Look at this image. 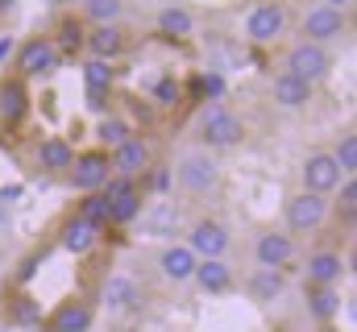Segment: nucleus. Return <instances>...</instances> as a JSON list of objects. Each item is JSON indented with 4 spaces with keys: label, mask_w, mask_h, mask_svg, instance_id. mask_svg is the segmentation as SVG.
<instances>
[{
    "label": "nucleus",
    "mask_w": 357,
    "mask_h": 332,
    "mask_svg": "<svg viewBox=\"0 0 357 332\" xmlns=\"http://www.w3.org/2000/svg\"><path fill=\"white\" fill-rule=\"evenodd\" d=\"M195 137H199V150L216 154V150H233L245 142V121L225 108V104H208L199 112V125H195Z\"/></svg>",
    "instance_id": "1"
},
{
    "label": "nucleus",
    "mask_w": 357,
    "mask_h": 332,
    "mask_svg": "<svg viewBox=\"0 0 357 332\" xmlns=\"http://www.w3.org/2000/svg\"><path fill=\"white\" fill-rule=\"evenodd\" d=\"M59 63H63V54L54 50L50 33H33V38H25V42L13 50V75H21L25 83L42 80V75H54Z\"/></svg>",
    "instance_id": "2"
},
{
    "label": "nucleus",
    "mask_w": 357,
    "mask_h": 332,
    "mask_svg": "<svg viewBox=\"0 0 357 332\" xmlns=\"http://www.w3.org/2000/svg\"><path fill=\"white\" fill-rule=\"evenodd\" d=\"M178 187L187 191V195H212L216 187H220V179H225V170L216 163V154H208V150H191V154H183L178 158Z\"/></svg>",
    "instance_id": "3"
},
{
    "label": "nucleus",
    "mask_w": 357,
    "mask_h": 332,
    "mask_svg": "<svg viewBox=\"0 0 357 332\" xmlns=\"http://www.w3.org/2000/svg\"><path fill=\"white\" fill-rule=\"evenodd\" d=\"M112 179V163H108V150L91 146V150H75V163L67 170V187L88 195V191H104V183Z\"/></svg>",
    "instance_id": "4"
},
{
    "label": "nucleus",
    "mask_w": 357,
    "mask_h": 332,
    "mask_svg": "<svg viewBox=\"0 0 357 332\" xmlns=\"http://www.w3.org/2000/svg\"><path fill=\"white\" fill-rule=\"evenodd\" d=\"M282 71L316 87L320 80H328V71H333V54H328V46L291 42V50H287V67H282Z\"/></svg>",
    "instance_id": "5"
},
{
    "label": "nucleus",
    "mask_w": 357,
    "mask_h": 332,
    "mask_svg": "<svg viewBox=\"0 0 357 332\" xmlns=\"http://www.w3.org/2000/svg\"><path fill=\"white\" fill-rule=\"evenodd\" d=\"M345 29H349V13H337V8H324V4H316L299 17V42H312V46H328Z\"/></svg>",
    "instance_id": "6"
},
{
    "label": "nucleus",
    "mask_w": 357,
    "mask_h": 332,
    "mask_svg": "<svg viewBox=\"0 0 357 332\" xmlns=\"http://www.w3.org/2000/svg\"><path fill=\"white\" fill-rule=\"evenodd\" d=\"M282 216H287V229L291 233H320L324 220H328V199L324 195H312V191H295V195H287Z\"/></svg>",
    "instance_id": "7"
},
{
    "label": "nucleus",
    "mask_w": 357,
    "mask_h": 332,
    "mask_svg": "<svg viewBox=\"0 0 357 332\" xmlns=\"http://www.w3.org/2000/svg\"><path fill=\"white\" fill-rule=\"evenodd\" d=\"M287 33V8L278 0H262L245 13V38L254 46H274Z\"/></svg>",
    "instance_id": "8"
},
{
    "label": "nucleus",
    "mask_w": 357,
    "mask_h": 332,
    "mask_svg": "<svg viewBox=\"0 0 357 332\" xmlns=\"http://www.w3.org/2000/svg\"><path fill=\"white\" fill-rule=\"evenodd\" d=\"M299 179H303V191H312V195H333L337 187H341V166L333 163V154L328 150H312L303 163H299Z\"/></svg>",
    "instance_id": "9"
},
{
    "label": "nucleus",
    "mask_w": 357,
    "mask_h": 332,
    "mask_svg": "<svg viewBox=\"0 0 357 332\" xmlns=\"http://www.w3.org/2000/svg\"><path fill=\"white\" fill-rule=\"evenodd\" d=\"M29 108H33L29 83L21 80V75H13V71H4L0 75V125L4 129H21L25 116H29Z\"/></svg>",
    "instance_id": "10"
},
{
    "label": "nucleus",
    "mask_w": 357,
    "mask_h": 332,
    "mask_svg": "<svg viewBox=\"0 0 357 332\" xmlns=\"http://www.w3.org/2000/svg\"><path fill=\"white\" fill-rule=\"evenodd\" d=\"M183 246L191 249L199 262H204V257H225V249H229V229H225V220H216V216H199V220L187 225V241H183Z\"/></svg>",
    "instance_id": "11"
},
{
    "label": "nucleus",
    "mask_w": 357,
    "mask_h": 332,
    "mask_svg": "<svg viewBox=\"0 0 357 332\" xmlns=\"http://www.w3.org/2000/svg\"><path fill=\"white\" fill-rule=\"evenodd\" d=\"M96 324V303L84 295H67L54 303V312L46 316V332H91Z\"/></svg>",
    "instance_id": "12"
},
{
    "label": "nucleus",
    "mask_w": 357,
    "mask_h": 332,
    "mask_svg": "<svg viewBox=\"0 0 357 332\" xmlns=\"http://www.w3.org/2000/svg\"><path fill=\"white\" fill-rule=\"evenodd\" d=\"M137 225H142V233H146V237L175 241L178 233H183V212H178L175 199H154V204H146V208H142Z\"/></svg>",
    "instance_id": "13"
},
{
    "label": "nucleus",
    "mask_w": 357,
    "mask_h": 332,
    "mask_svg": "<svg viewBox=\"0 0 357 332\" xmlns=\"http://www.w3.org/2000/svg\"><path fill=\"white\" fill-rule=\"evenodd\" d=\"M254 257H258L262 270H287V266L299 257V241H295L291 233L266 229V233H258V241H254Z\"/></svg>",
    "instance_id": "14"
},
{
    "label": "nucleus",
    "mask_w": 357,
    "mask_h": 332,
    "mask_svg": "<svg viewBox=\"0 0 357 332\" xmlns=\"http://www.w3.org/2000/svg\"><path fill=\"white\" fill-rule=\"evenodd\" d=\"M108 163H112V174H121V179H142L154 170V146L146 137H129L125 146H116L108 154Z\"/></svg>",
    "instance_id": "15"
},
{
    "label": "nucleus",
    "mask_w": 357,
    "mask_h": 332,
    "mask_svg": "<svg viewBox=\"0 0 357 332\" xmlns=\"http://www.w3.org/2000/svg\"><path fill=\"white\" fill-rule=\"evenodd\" d=\"M84 50H88V59H96V63H116L129 50V29L125 25H88Z\"/></svg>",
    "instance_id": "16"
},
{
    "label": "nucleus",
    "mask_w": 357,
    "mask_h": 332,
    "mask_svg": "<svg viewBox=\"0 0 357 332\" xmlns=\"http://www.w3.org/2000/svg\"><path fill=\"white\" fill-rule=\"evenodd\" d=\"M345 270H349V266H345L341 249H316V253H307V262H303L307 287H341Z\"/></svg>",
    "instance_id": "17"
},
{
    "label": "nucleus",
    "mask_w": 357,
    "mask_h": 332,
    "mask_svg": "<svg viewBox=\"0 0 357 332\" xmlns=\"http://www.w3.org/2000/svg\"><path fill=\"white\" fill-rule=\"evenodd\" d=\"M142 299H146V291H142V282L129 278V274H108L104 287H100V303H104L108 312H137Z\"/></svg>",
    "instance_id": "18"
},
{
    "label": "nucleus",
    "mask_w": 357,
    "mask_h": 332,
    "mask_svg": "<svg viewBox=\"0 0 357 332\" xmlns=\"http://www.w3.org/2000/svg\"><path fill=\"white\" fill-rule=\"evenodd\" d=\"M33 163L42 174H63L67 179V170L75 163V146L63 137V133H46L38 146H33Z\"/></svg>",
    "instance_id": "19"
},
{
    "label": "nucleus",
    "mask_w": 357,
    "mask_h": 332,
    "mask_svg": "<svg viewBox=\"0 0 357 332\" xmlns=\"http://www.w3.org/2000/svg\"><path fill=\"white\" fill-rule=\"evenodd\" d=\"M191 282H195L204 295H229V291L237 287V274H233V266H229L225 257H204V262H195Z\"/></svg>",
    "instance_id": "20"
},
{
    "label": "nucleus",
    "mask_w": 357,
    "mask_h": 332,
    "mask_svg": "<svg viewBox=\"0 0 357 332\" xmlns=\"http://www.w3.org/2000/svg\"><path fill=\"white\" fill-rule=\"evenodd\" d=\"M195 253L183 246V241H167V246L158 249V274L167 278V282H175V287H183V282H191V274H195Z\"/></svg>",
    "instance_id": "21"
},
{
    "label": "nucleus",
    "mask_w": 357,
    "mask_h": 332,
    "mask_svg": "<svg viewBox=\"0 0 357 332\" xmlns=\"http://www.w3.org/2000/svg\"><path fill=\"white\" fill-rule=\"evenodd\" d=\"M100 233L104 229H96V225H88V220H79L75 212L59 225V246L67 249V253H75V257H88L91 249L100 246Z\"/></svg>",
    "instance_id": "22"
},
{
    "label": "nucleus",
    "mask_w": 357,
    "mask_h": 332,
    "mask_svg": "<svg viewBox=\"0 0 357 332\" xmlns=\"http://www.w3.org/2000/svg\"><path fill=\"white\" fill-rule=\"evenodd\" d=\"M312 83L295 80V75H287V71H278L274 80H270V96H274V104L278 108H307L312 104Z\"/></svg>",
    "instance_id": "23"
},
{
    "label": "nucleus",
    "mask_w": 357,
    "mask_h": 332,
    "mask_svg": "<svg viewBox=\"0 0 357 332\" xmlns=\"http://www.w3.org/2000/svg\"><path fill=\"white\" fill-rule=\"evenodd\" d=\"M303 303H307V316L312 320L333 324L341 316V287H307L303 291Z\"/></svg>",
    "instance_id": "24"
},
{
    "label": "nucleus",
    "mask_w": 357,
    "mask_h": 332,
    "mask_svg": "<svg viewBox=\"0 0 357 332\" xmlns=\"http://www.w3.org/2000/svg\"><path fill=\"white\" fill-rule=\"evenodd\" d=\"M84 38H88V21L75 17V13L59 17V25H54V33H50V42H54L59 54H79V50H84Z\"/></svg>",
    "instance_id": "25"
},
{
    "label": "nucleus",
    "mask_w": 357,
    "mask_h": 332,
    "mask_svg": "<svg viewBox=\"0 0 357 332\" xmlns=\"http://www.w3.org/2000/svg\"><path fill=\"white\" fill-rule=\"evenodd\" d=\"M154 29H158L162 38H191V33H195V17H191V8H183V4H167V8H158Z\"/></svg>",
    "instance_id": "26"
},
{
    "label": "nucleus",
    "mask_w": 357,
    "mask_h": 332,
    "mask_svg": "<svg viewBox=\"0 0 357 332\" xmlns=\"http://www.w3.org/2000/svg\"><path fill=\"white\" fill-rule=\"evenodd\" d=\"M142 208H146V191L142 187H129L116 199H108V225H133L142 216Z\"/></svg>",
    "instance_id": "27"
},
{
    "label": "nucleus",
    "mask_w": 357,
    "mask_h": 332,
    "mask_svg": "<svg viewBox=\"0 0 357 332\" xmlns=\"http://www.w3.org/2000/svg\"><path fill=\"white\" fill-rule=\"evenodd\" d=\"M245 287H250V299H254V303H270V299H278V295L287 291V278H282V270H262V266H258Z\"/></svg>",
    "instance_id": "28"
},
{
    "label": "nucleus",
    "mask_w": 357,
    "mask_h": 332,
    "mask_svg": "<svg viewBox=\"0 0 357 332\" xmlns=\"http://www.w3.org/2000/svg\"><path fill=\"white\" fill-rule=\"evenodd\" d=\"M129 137H137V129H133L125 116H104V121L96 125V146H100V150H108V154H112L116 146H125Z\"/></svg>",
    "instance_id": "29"
},
{
    "label": "nucleus",
    "mask_w": 357,
    "mask_h": 332,
    "mask_svg": "<svg viewBox=\"0 0 357 332\" xmlns=\"http://www.w3.org/2000/svg\"><path fill=\"white\" fill-rule=\"evenodd\" d=\"M112 80H116L112 63H96V59L84 63V83H88V96H91V104H96V108H104V100H100V96H108V91H112Z\"/></svg>",
    "instance_id": "30"
},
{
    "label": "nucleus",
    "mask_w": 357,
    "mask_h": 332,
    "mask_svg": "<svg viewBox=\"0 0 357 332\" xmlns=\"http://www.w3.org/2000/svg\"><path fill=\"white\" fill-rule=\"evenodd\" d=\"M79 8L88 25H121L125 17V0H79Z\"/></svg>",
    "instance_id": "31"
},
{
    "label": "nucleus",
    "mask_w": 357,
    "mask_h": 332,
    "mask_svg": "<svg viewBox=\"0 0 357 332\" xmlns=\"http://www.w3.org/2000/svg\"><path fill=\"white\" fill-rule=\"evenodd\" d=\"M333 154V163L341 166V174L345 179H354L357 174V129L349 125V129H341V137H337V146L328 150Z\"/></svg>",
    "instance_id": "32"
},
{
    "label": "nucleus",
    "mask_w": 357,
    "mask_h": 332,
    "mask_svg": "<svg viewBox=\"0 0 357 332\" xmlns=\"http://www.w3.org/2000/svg\"><path fill=\"white\" fill-rule=\"evenodd\" d=\"M75 216L88 220V225H96V229H108V195H104V191H88V195L79 199Z\"/></svg>",
    "instance_id": "33"
},
{
    "label": "nucleus",
    "mask_w": 357,
    "mask_h": 332,
    "mask_svg": "<svg viewBox=\"0 0 357 332\" xmlns=\"http://www.w3.org/2000/svg\"><path fill=\"white\" fill-rule=\"evenodd\" d=\"M337 191H341V195H337V212H341L345 220H354V212H357V179H341Z\"/></svg>",
    "instance_id": "34"
},
{
    "label": "nucleus",
    "mask_w": 357,
    "mask_h": 332,
    "mask_svg": "<svg viewBox=\"0 0 357 332\" xmlns=\"http://www.w3.org/2000/svg\"><path fill=\"white\" fill-rule=\"evenodd\" d=\"M175 100H178V83L167 80L162 87H158V104H175Z\"/></svg>",
    "instance_id": "35"
},
{
    "label": "nucleus",
    "mask_w": 357,
    "mask_h": 332,
    "mask_svg": "<svg viewBox=\"0 0 357 332\" xmlns=\"http://www.w3.org/2000/svg\"><path fill=\"white\" fill-rule=\"evenodd\" d=\"M324 8H337V13H349V8H354V0H324Z\"/></svg>",
    "instance_id": "36"
},
{
    "label": "nucleus",
    "mask_w": 357,
    "mask_h": 332,
    "mask_svg": "<svg viewBox=\"0 0 357 332\" xmlns=\"http://www.w3.org/2000/svg\"><path fill=\"white\" fill-rule=\"evenodd\" d=\"M8 54H13V42H0V63H4Z\"/></svg>",
    "instance_id": "37"
},
{
    "label": "nucleus",
    "mask_w": 357,
    "mask_h": 332,
    "mask_svg": "<svg viewBox=\"0 0 357 332\" xmlns=\"http://www.w3.org/2000/svg\"><path fill=\"white\" fill-rule=\"evenodd\" d=\"M116 332H146V329H133V324H125V329H116Z\"/></svg>",
    "instance_id": "38"
},
{
    "label": "nucleus",
    "mask_w": 357,
    "mask_h": 332,
    "mask_svg": "<svg viewBox=\"0 0 357 332\" xmlns=\"http://www.w3.org/2000/svg\"><path fill=\"white\" fill-rule=\"evenodd\" d=\"M59 4H63V8H71V4H79V0H59Z\"/></svg>",
    "instance_id": "39"
},
{
    "label": "nucleus",
    "mask_w": 357,
    "mask_h": 332,
    "mask_svg": "<svg viewBox=\"0 0 357 332\" xmlns=\"http://www.w3.org/2000/svg\"><path fill=\"white\" fill-rule=\"evenodd\" d=\"M8 4H13V0H0V13H4V8H8Z\"/></svg>",
    "instance_id": "40"
},
{
    "label": "nucleus",
    "mask_w": 357,
    "mask_h": 332,
    "mask_svg": "<svg viewBox=\"0 0 357 332\" xmlns=\"http://www.w3.org/2000/svg\"><path fill=\"white\" fill-rule=\"evenodd\" d=\"M324 332H341V329H333V324H324Z\"/></svg>",
    "instance_id": "41"
}]
</instances>
